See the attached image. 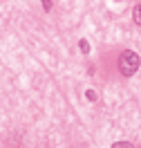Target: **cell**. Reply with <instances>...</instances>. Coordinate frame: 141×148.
Instances as JSON below:
<instances>
[{
  "mask_svg": "<svg viewBox=\"0 0 141 148\" xmlns=\"http://www.w3.org/2000/svg\"><path fill=\"white\" fill-rule=\"evenodd\" d=\"M112 148H137L132 141H116V144H112Z\"/></svg>",
  "mask_w": 141,
  "mask_h": 148,
  "instance_id": "4",
  "label": "cell"
},
{
  "mask_svg": "<svg viewBox=\"0 0 141 148\" xmlns=\"http://www.w3.org/2000/svg\"><path fill=\"white\" fill-rule=\"evenodd\" d=\"M87 99H90V101H96V94H94V90H87Z\"/></svg>",
  "mask_w": 141,
  "mask_h": 148,
  "instance_id": "6",
  "label": "cell"
},
{
  "mask_svg": "<svg viewBox=\"0 0 141 148\" xmlns=\"http://www.w3.org/2000/svg\"><path fill=\"white\" fill-rule=\"evenodd\" d=\"M141 65V58L137 52H132V49H123L121 56H119V70H121L123 76H132V74L139 70Z\"/></svg>",
  "mask_w": 141,
  "mask_h": 148,
  "instance_id": "1",
  "label": "cell"
},
{
  "mask_svg": "<svg viewBox=\"0 0 141 148\" xmlns=\"http://www.w3.org/2000/svg\"><path fill=\"white\" fill-rule=\"evenodd\" d=\"M40 2H43V9H45V11H49V9H52V5H54L52 0H40Z\"/></svg>",
  "mask_w": 141,
  "mask_h": 148,
  "instance_id": "5",
  "label": "cell"
},
{
  "mask_svg": "<svg viewBox=\"0 0 141 148\" xmlns=\"http://www.w3.org/2000/svg\"><path fill=\"white\" fill-rule=\"evenodd\" d=\"M132 20H134V25L141 27V5H137V7L132 9Z\"/></svg>",
  "mask_w": 141,
  "mask_h": 148,
  "instance_id": "2",
  "label": "cell"
},
{
  "mask_svg": "<svg viewBox=\"0 0 141 148\" xmlns=\"http://www.w3.org/2000/svg\"><path fill=\"white\" fill-rule=\"evenodd\" d=\"M78 49H81V52L87 56V54H90V43H87L85 38H81V40H78Z\"/></svg>",
  "mask_w": 141,
  "mask_h": 148,
  "instance_id": "3",
  "label": "cell"
}]
</instances>
